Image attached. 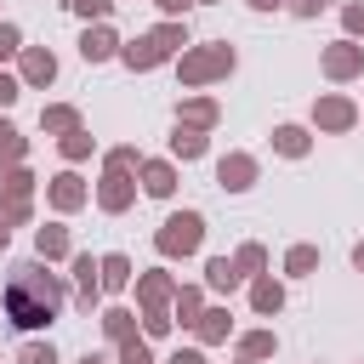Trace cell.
Instances as JSON below:
<instances>
[{
  "mask_svg": "<svg viewBox=\"0 0 364 364\" xmlns=\"http://www.w3.org/2000/svg\"><path fill=\"white\" fill-rule=\"evenodd\" d=\"M57 307H63V284H57L40 262H23V267L11 273V284H6V318H11L17 330H40V324L57 318Z\"/></svg>",
  "mask_w": 364,
  "mask_h": 364,
  "instance_id": "obj_1",
  "label": "cell"
},
{
  "mask_svg": "<svg viewBox=\"0 0 364 364\" xmlns=\"http://www.w3.org/2000/svg\"><path fill=\"white\" fill-rule=\"evenodd\" d=\"M176 46H188V34L176 28V23H165V28H154V34H142L136 46H125V63L131 68H154V63H165Z\"/></svg>",
  "mask_w": 364,
  "mask_h": 364,
  "instance_id": "obj_2",
  "label": "cell"
},
{
  "mask_svg": "<svg viewBox=\"0 0 364 364\" xmlns=\"http://www.w3.org/2000/svg\"><path fill=\"white\" fill-rule=\"evenodd\" d=\"M199 239H205V216H193V210H182V216H171L165 228H159V250L165 256H193L199 250Z\"/></svg>",
  "mask_w": 364,
  "mask_h": 364,
  "instance_id": "obj_3",
  "label": "cell"
},
{
  "mask_svg": "<svg viewBox=\"0 0 364 364\" xmlns=\"http://www.w3.org/2000/svg\"><path fill=\"white\" fill-rule=\"evenodd\" d=\"M233 68V51L228 46H205V51H188L182 57V80L188 85H205V80H216V74H228Z\"/></svg>",
  "mask_w": 364,
  "mask_h": 364,
  "instance_id": "obj_4",
  "label": "cell"
},
{
  "mask_svg": "<svg viewBox=\"0 0 364 364\" xmlns=\"http://www.w3.org/2000/svg\"><path fill=\"white\" fill-rule=\"evenodd\" d=\"M364 68V46H353V40H336L330 51H324V74L330 80H353Z\"/></svg>",
  "mask_w": 364,
  "mask_h": 364,
  "instance_id": "obj_5",
  "label": "cell"
},
{
  "mask_svg": "<svg viewBox=\"0 0 364 364\" xmlns=\"http://www.w3.org/2000/svg\"><path fill=\"white\" fill-rule=\"evenodd\" d=\"M28 188H34V176H28V171H11V176H6L0 222H23V216H28Z\"/></svg>",
  "mask_w": 364,
  "mask_h": 364,
  "instance_id": "obj_6",
  "label": "cell"
},
{
  "mask_svg": "<svg viewBox=\"0 0 364 364\" xmlns=\"http://www.w3.org/2000/svg\"><path fill=\"white\" fill-rule=\"evenodd\" d=\"M216 182H222V188H233V193H239V188H250V182H256V159H250V154H228V159L216 165Z\"/></svg>",
  "mask_w": 364,
  "mask_h": 364,
  "instance_id": "obj_7",
  "label": "cell"
},
{
  "mask_svg": "<svg viewBox=\"0 0 364 364\" xmlns=\"http://www.w3.org/2000/svg\"><path fill=\"white\" fill-rule=\"evenodd\" d=\"M313 119H318V125H324V131H347V125H353V119H358V108H353V102H347V97H324V102H318V108H313Z\"/></svg>",
  "mask_w": 364,
  "mask_h": 364,
  "instance_id": "obj_8",
  "label": "cell"
},
{
  "mask_svg": "<svg viewBox=\"0 0 364 364\" xmlns=\"http://www.w3.org/2000/svg\"><path fill=\"white\" fill-rule=\"evenodd\" d=\"M74 284H80V307H91V301H97V290H102V262L74 256Z\"/></svg>",
  "mask_w": 364,
  "mask_h": 364,
  "instance_id": "obj_9",
  "label": "cell"
},
{
  "mask_svg": "<svg viewBox=\"0 0 364 364\" xmlns=\"http://www.w3.org/2000/svg\"><path fill=\"white\" fill-rule=\"evenodd\" d=\"M97 199H102V210H125V205H131V176L108 165V176H102V193H97Z\"/></svg>",
  "mask_w": 364,
  "mask_h": 364,
  "instance_id": "obj_10",
  "label": "cell"
},
{
  "mask_svg": "<svg viewBox=\"0 0 364 364\" xmlns=\"http://www.w3.org/2000/svg\"><path fill=\"white\" fill-rule=\"evenodd\" d=\"M114 51H119L114 28H85V40H80V57H85V63H102V57H114Z\"/></svg>",
  "mask_w": 364,
  "mask_h": 364,
  "instance_id": "obj_11",
  "label": "cell"
},
{
  "mask_svg": "<svg viewBox=\"0 0 364 364\" xmlns=\"http://www.w3.org/2000/svg\"><path fill=\"white\" fill-rule=\"evenodd\" d=\"M23 80L28 85H51L57 80V57L51 51H23Z\"/></svg>",
  "mask_w": 364,
  "mask_h": 364,
  "instance_id": "obj_12",
  "label": "cell"
},
{
  "mask_svg": "<svg viewBox=\"0 0 364 364\" xmlns=\"http://www.w3.org/2000/svg\"><path fill=\"white\" fill-rule=\"evenodd\" d=\"M51 205H57V210H80V205H85V188H80L74 171H63V176L51 182Z\"/></svg>",
  "mask_w": 364,
  "mask_h": 364,
  "instance_id": "obj_13",
  "label": "cell"
},
{
  "mask_svg": "<svg viewBox=\"0 0 364 364\" xmlns=\"http://www.w3.org/2000/svg\"><path fill=\"white\" fill-rule=\"evenodd\" d=\"M142 188H148L154 199H165V193L176 188V171H171L165 159H148V165H142Z\"/></svg>",
  "mask_w": 364,
  "mask_h": 364,
  "instance_id": "obj_14",
  "label": "cell"
},
{
  "mask_svg": "<svg viewBox=\"0 0 364 364\" xmlns=\"http://www.w3.org/2000/svg\"><path fill=\"white\" fill-rule=\"evenodd\" d=\"M171 154H176V159H199V154H205V136H199L193 125H176V136H171Z\"/></svg>",
  "mask_w": 364,
  "mask_h": 364,
  "instance_id": "obj_15",
  "label": "cell"
},
{
  "mask_svg": "<svg viewBox=\"0 0 364 364\" xmlns=\"http://www.w3.org/2000/svg\"><path fill=\"white\" fill-rule=\"evenodd\" d=\"M273 148L290 154V159H301V154H307V131H301V125H279V131H273Z\"/></svg>",
  "mask_w": 364,
  "mask_h": 364,
  "instance_id": "obj_16",
  "label": "cell"
},
{
  "mask_svg": "<svg viewBox=\"0 0 364 364\" xmlns=\"http://www.w3.org/2000/svg\"><path fill=\"white\" fill-rule=\"evenodd\" d=\"M34 245H40V256H46V262H57V256H68V233H63L57 222H51V228H40V233H34Z\"/></svg>",
  "mask_w": 364,
  "mask_h": 364,
  "instance_id": "obj_17",
  "label": "cell"
},
{
  "mask_svg": "<svg viewBox=\"0 0 364 364\" xmlns=\"http://www.w3.org/2000/svg\"><path fill=\"white\" fill-rule=\"evenodd\" d=\"M205 279H210V290H233V284H239L245 273H239V267H233L228 256H216V262H205Z\"/></svg>",
  "mask_w": 364,
  "mask_h": 364,
  "instance_id": "obj_18",
  "label": "cell"
},
{
  "mask_svg": "<svg viewBox=\"0 0 364 364\" xmlns=\"http://www.w3.org/2000/svg\"><path fill=\"white\" fill-rule=\"evenodd\" d=\"M165 296H171V279H165V273H148V279H142V307H148V313H165Z\"/></svg>",
  "mask_w": 364,
  "mask_h": 364,
  "instance_id": "obj_19",
  "label": "cell"
},
{
  "mask_svg": "<svg viewBox=\"0 0 364 364\" xmlns=\"http://www.w3.org/2000/svg\"><path fill=\"white\" fill-rule=\"evenodd\" d=\"M250 301H256V313H279V307H284V290H279L273 279H256V290H250Z\"/></svg>",
  "mask_w": 364,
  "mask_h": 364,
  "instance_id": "obj_20",
  "label": "cell"
},
{
  "mask_svg": "<svg viewBox=\"0 0 364 364\" xmlns=\"http://www.w3.org/2000/svg\"><path fill=\"white\" fill-rule=\"evenodd\" d=\"M125 279H131V262L125 256H102V290H125Z\"/></svg>",
  "mask_w": 364,
  "mask_h": 364,
  "instance_id": "obj_21",
  "label": "cell"
},
{
  "mask_svg": "<svg viewBox=\"0 0 364 364\" xmlns=\"http://www.w3.org/2000/svg\"><path fill=\"white\" fill-rule=\"evenodd\" d=\"M182 119H188L193 131H199V125H216V102H210V97H193V102L182 108Z\"/></svg>",
  "mask_w": 364,
  "mask_h": 364,
  "instance_id": "obj_22",
  "label": "cell"
},
{
  "mask_svg": "<svg viewBox=\"0 0 364 364\" xmlns=\"http://www.w3.org/2000/svg\"><path fill=\"white\" fill-rule=\"evenodd\" d=\"M40 125L68 136V131H80V114H74V108H46V114H40Z\"/></svg>",
  "mask_w": 364,
  "mask_h": 364,
  "instance_id": "obj_23",
  "label": "cell"
},
{
  "mask_svg": "<svg viewBox=\"0 0 364 364\" xmlns=\"http://www.w3.org/2000/svg\"><path fill=\"white\" fill-rule=\"evenodd\" d=\"M284 267H290V273H313V267H318V250H313V245H296V250L284 256Z\"/></svg>",
  "mask_w": 364,
  "mask_h": 364,
  "instance_id": "obj_24",
  "label": "cell"
},
{
  "mask_svg": "<svg viewBox=\"0 0 364 364\" xmlns=\"http://www.w3.org/2000/svg\"><path fill=\"white\" fill-rule=\"evenodd\" d=\"M102 330H108L114 341H131V313H125V307H114V313H102Z\"/></svg>",
  "mask_w": 364,
  "mask_h": 364,
  "instance_id": "obj_25",
  "label": "cell"
},
{
  "mask_svg": "<svg viewBox=\"0 0 364 364\" xmlns=\"http://www.w3.org/2000/svg\"><path fill=\"white\" fill-rule=\"evenodd\" d=\"M199 336L205 341H222L228 336V313H199Z\"/></svg>",
  "mask_w": 364,
  "mask_h": 364,
  "instance_id": "obj_26",
  "label": "cell"
},
{
  "mask_svg": "<svg viewBox=\"0 0 364 364\" xmlns=\"http://www.w3.org/2000/svg\"><path fill=\"white\" fill-rule=\"evenodd\" d=\"M239 353H245V358H267V353H273V336H267V330H256V336H245V341H239Z\"/></svg>",
  "mask_w": 364,
  "mask_h": 364,
  "instance_id": "obj_27",
  "label": "cell"
},
{
  "mask_svg": "<svg viewBox=\"0 0 364 364\" xmlns=\"http://www.w3.org/2000/svg\"><path fill=\"white\" fill-rule=\"evenodd\" d=\"M119 364H154V353H148V341H119Z\"/></svg>",
  "mask_w": 364,
  "mask_h": 364,
  "instance_id": "obj_28",
  "label": "cell"
},
{
  "mask_svg": "<svg viewBox=\"0 0 364 364\" xmlns=\"http://www.w3.org/2000/svg\"><path fill=\"white\" fill-rule=\"evenodd\" d=\"M262 262H267V250H262V245H245V250L233 256V267H239V273H256Z\"/></svg>",
  "mask_w": 364,
  "mask_h": 364,
  "instance_id": "obj_29",
  "label": "cell"
},
{
  "mask_svg": "<svg viewBox=\"0 0 364 364\" xmlns=\"http://www.w3.org/2000/svg\"><path fill=\"white\" fill-rule=\"evenodd\" d=\"M176 318L182 324H199V290H182L176 296Z\"/></svg>",
  "mask_w": 364,
  "mask_h": 364,
  "instance_id": "obj_30",
  "label": "cell"
},
{
  "mask_svg": "<svg viewBox=\"0 0 364 364\" xmlns=\"http://www.w3.org/2000/svg\"><path fill=\"white\" fill-rule=\"evenodd\" d=\"M0 159H23V136H17L6 119H0Z\"/></svg>",
  "mask_w": 364,
  "mask_h": 364,
  "instance_id": "obj_31",
  "label": "cell"
},
{
  "mask_svg": "<svg viewBox=\"0 0 364 364\" xmlns=\"http://www.w3.org/2000/svg\"><path fill=\"white\" fill-rule=\"evenodd\" d=\"M63 154H68V159H85V154H91V136H85V131H68V136H63Z\"/></svg>",
  "mask_w": 364,
  "mask_h": 364,
  "instance_id": "obj_32",
  "label": "cell"
},
{
  "mask_svg": "<svg viewBox=\"0 0 364 364\" xmlns=\"http://www.w3.org/2000/svg\"><path fill=\"white\" fill-rule=\"evenodd\" d=\"M68 6H74L80 17H108V6H114V0H68Z\"/></svg>",
  "mask_w": 364,
  "mask_h": 364,
  "instance_id": "obj_33",
  "label": "cell"
},
{
  "mask_svg": "<svg viewBox=\"0 0 364 364\" xmlns=\"http://www.w3.org/2000/svg\"><path fill=\"white\" fill-rule=\"evenodd\" d=\"M341 23H347V34H364V6H347Z\"/></svg>",
  "mask_w": 364,
  "mask_h": 364,
  "instance_id": "obj_34",
  "label": "cell"
},
{
  "mask_svg": "<svg viewBox=\"0 0 364 364\" xmlns=\"http://www.w3.org/2000/svg\"><path fill=\"white\" fill-rule=\"evenodd\" d=\"M23 364H57L51 347H23Z\"/></svg>",
  "mask_w": 364,
  "mask_h": 364,
  "instance_id": "obj_35",
  "label": "cell"
},
{
  "mask_svg": "<svg viewBox=\"0 0 364 364\" xmlns=\"http://www.w3.org/2000/svg\"><path fill=\"white\" fill-rule=\"evenodd\" d=\"M17 91H23V85H17L11 74H0V108H11V102H17Z\"/></svg>",
  "mask_w": 364,
  "mask_h": 364,
  "instance_id": "obj_36",
  "label": "cell"
},
{
  "mask_svg": "<svg viewBox=\"0 0 364 364\" xmlns=\"http://www.w3.org/2000/svg\"><path fill=\"white\" fill-rule=\"evenodd\" d=\"M165 364H205V353H193V347H176Z\"/></svg>",
  "mask_w": 364,
  "mask_h": 364,
  "instance_id": "obj_37",
  "label": "cell"
},
{
  "mask_svg": "<svg viewBox=\"0 0 364 364\" xmlns=\"http://www.w3.org/2000/svg\"><path fill=\"white\" fill-rule=\"evenodd\" d=\"M11 51H17V28H11V23H0V57H11Z\"/></svg>",
  "mask_w": 364,
  "mask_h": 364,
  "instance_id": "obj_38",
  "label": "cell"
},
{
  "mask_svg": "<svg viewBox=\"0 0 364 364\" xmlns=\"http://www.w3.org/2000/svg\"><path fill=\"white\" fill-rule=\"evenodd\" d=\"M142 324H148V336H165V330H171V318H165V313H148Z\"/></svg>",
  "mask_w": 364,
  "mask_h": 364,
  "instance_id": "obj_39",
  "label": "cell"
},
{
  "mask_svg": "<svg viewBox=\"0 0 364 364\" xmlns=\"http://www.w3.org/2000/svg\"><path fill=\"white\" fill-rule=\"evenodd\" d=\"M318 6H324V0H290V11H301V17H313Z\"/></svg>",
  "mask_w": 364,
  "mask_h": 364,
  "instance_id": "obj_40",
  "label": "cell"
},
{
  "mask_svg": "<svg viewBox=\"0 0 364 364\" xmlns=\"http://www.w3.org/2000/svg\"><path fill=\"white\" fill-rule=\"evenodd\" d=\"M250 6H262V11H273V6H284V0H250Z\"/></svg>",
  "mask_w": 364,
  "mask_h": 364,
  "instance_id": "obj_41",
  "label": "cell"
},
{
  "mask_svg": "<svg viewBox=\"0 0 364 364\" xmlns=\"http://www.w3.org/2000/svg\"><path fill=\"white\" fill-rule=\"evenodd\" d=\"M80 364H108V358H97V353H85V358H80Z\"/></svg>",
  "mask_w": 364,
  "mask_h": 364,
  "instance_id": "obj_42",
  "label": "cell"
},
{
  "mask_svg": "<svg viewBox=\"0 0 364 364\" xmlns=\"http://www.w3.org/2000/svg\"><path fill=\"white\" fill-rule=\"evenodd\" d=\"M159 6H165V11H176V6H188V0H159Z\"/></svg>",
  "mask_w": 364,
  "mask_h": 364,
  "instance_id": "obj_43",
  "label": "cell"
},
{
  "mask_svg": "<svg viewBox=\"0 0 364 364\" xmlns=\"http://www.w3.org/2000/svg\"><path fill=\"white\" fill-rule=\"evenodd\" d=\"M353 262H358V267H364V245H358V250H353Z\"/></svg>",
  "mask_w": 364,
  "mask_h": 364,
  "instance_id": "obj_44",
  "label": "cell"
},
{
  "mask_svg": "<svg viewBox=\"0 0 364 364\" xmlns=\"http://www.w3.org/2000/svg\"><path fill=\"white\" fill-rule=\"evenodd\" d=\"M0 250H6V222H0Z\"/></svg>",
  "mask_w": 364,
  "mask_h": 364,
  "instance_id": "obj_45",
  "label": "cell"
},
{
  "mask_svg": "<svg viewBox=\"0 0 364 364\" xmlns=\"http://www.w3.org/2000/svg\"><path fill=\"white\" fill-rule=\"evenodd\" d=\"M199 6H210V0H199Z\"/></svg>",
  "mask_w": 364,
  "mask_h": 364,
  "instance_id": "obj_46",
  "label": "cell"
}]
</instances>
